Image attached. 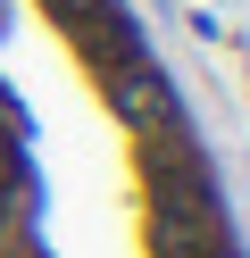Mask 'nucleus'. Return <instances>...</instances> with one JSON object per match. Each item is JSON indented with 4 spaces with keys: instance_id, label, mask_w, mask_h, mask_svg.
Returning <instances> with one entry per match:
<instances>
[{
    "instance_id": "f257e3e1",
    "label": "nucleus",
    "mask_w": 250,
    "mask_h": 258,
    "mask_svg": "<svg viewBox=\"0 0 250 258\" xmlns=\"http://www.w3.org/2000/svg\"><path fill=\"white\" fill-rule=\"evenodd\" d=\"M150 200H159V217H183V225H217V183L200 175V158L183 150V142L150 150Z\"/></svg>"
}]
</instances>
